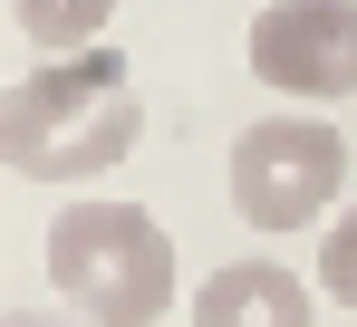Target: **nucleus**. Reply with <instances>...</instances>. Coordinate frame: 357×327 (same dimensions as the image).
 Instances as JSON below:
<instances>
[{
  "label": "nucleus",
  "mask_w": 357,
  "mask_h": 327,
  "mask_svg": "<svg viewBox=\"0 0 357 327\" xmlns=\"http://www.w3.org/2000/svg\"><path fill=\"white\" fill-rule=\"evenodd\" d=\"M135 135H145V106H135L126 58L107 39L77 49V58L29 67L0 97V164L29 173V183H97L107 164L135 154Z\"/></svg>",
  "instance_id": "1"
},
{
  "label": "nucleus",
  "mask_w": 357,
  "mask_h": 327,
  "mask_svg": "<svg viewBox=\"0 0 357 327\" xmlns=\"http://www.w3.org/2000/svg\"><path fill=\"white\" fill-rule=\"evenodd\" d=\"M49 289L87 327H155L174 308V241L145 202H107L77 193L49 221Z\"/></svg>",
  "instance_id": "2"
},
{
  "label": "nucleus",
  "mask_w": 357,
  "mask_h": 327,
  "mask_svg": "<svg viewBox=\"0 0 357 327\" xmlns=\"http://www.w3.org/2000/svg\"><path fill=\"white\" fill-rule=\"evenodd\" d=\"M348 183V135L328 115H261L232 145V212L251 231H309L338 212Z\"/></svg>",
  "instance_id": "3"
},
{
  "label": "nucleus",
  "mask_w": 357,
  "mask_h": 327,
  "mask_svg": "<svg viewBox=\"0 0 357 327\" xmlns=\"http://www.w3.org/2000/svg\"><path fill=\"white\" fill-rule=\"evenodd\" d=\"M251 77L299 106L357 97V0H271L251 19Z\"/></svg>",
  "instance_id": "4"
},
{
  "label": "nucleus",
  "mask_w": 357,
  "mask_h": 327,
  "mask_svg": "<svg viewBox=\"0 0 357 327\" xmlns=\"http://www.w3.org/2000/svg\"><path fill=\"white\" fill-rule=\"evenodd\" d=\"M193 327H319V308H309V279L280 270V260H222V270L193 289V308H183Z\"/></svg>",
  "instance_id": "5"
},
{
  "label": "nucleus",
  "mask_w": 357,
  "mask_h": 327,
  "mask_svg": "<svg viewBox=\"0 0 357 327\" xmlns=\"http://www.w3.org/2000/svg\"><path fill=\"white\" fill-rule=\"evenodd\" d=\"M10 19L29 29V49H39V58H77V49L107 39L116 0H10Z\"/></svg>",
  "instance_id": "6"
},
{
  "label": "nucleus",
  "mask_w": 357,
  "mask_h": 327,
  "mask_svg": "<svg viewBox=\"0 0 357 327\" xmlns=\"http://www.w3.org/2000/svg\"><path fill=\"white\" fill-rule=\"evenodd\" d=\"M319 289L338 308H357V202H338V221L319 231Z\"/></svg>",
  "instance_id": "7"
},
{
  "label": "nucleus",
  "mask_w": 357,
  "mask_h": 327,
  "mask_svg": "<svg viewBox=\"0 0 357 327\" xmlns=\"http://www.w3.org/2000/svg\"><path fill=\"white\" fill-rule=\"evenodd\" d=\"M0 327H87V318H49V308H20V318H0Z\"/></svg>",
  "instance_id": "8"
}]
</instances>
